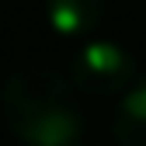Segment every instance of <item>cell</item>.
<instances>
[{
    "mask_svg": "<svg viewBox=\"0 0 146 146\" xmlns=\"http://www.w3.org/2000/svg\"><path fill=\"white\" fill-rule=\"evenodd\" d=\"M7 129L25 146H77L84 132L73 87L49 66L14 70L0 90Z\"/></svg>",
    "mask_w": 146,
    "mask_h": 146,
    "instance_id": "6da1fadb",
    "label": "cell"
},
{
    "mask_svg": "<svg viewBox=\"0 0 146 146\" xmlns=\"http://www.w3.org/2000/svg\"><path fill=\"white\" fill-rule=\"evenodd\" d=\"M132 56L118 42H87L70 59V84L90 98H111L132 80Z\"/></svg>",
    "mask_w": 146,
    "mask_h": 146,
    "instance_id": "7a4b0ae2",
    "label": "cell"
},
{
    "mask_svg": "<svg viewBox=\"0 0 146 146\" xmlns=\"http://www.w3.org/2000/svg\"><path fill=\"white\" fill-rule=\"evenodd\" d=\"M45 14L56 35L63 38H80L101 21L104 0H45Z\"/></svg>",
    "mask_w": 146,
    "mask_h": 146,
    "instance_id": "3957f363",
    "label": "cell"
},
{
    "mask_svg": "<svg viewBox=\"0 0 146 146\" xmlns=\"http://www.w3.org/2000/svg\"><path fill=\"white\" fill-rule=\"evenodd\" d=\"M115 143L118 146H146V84L132 87L115 108Z\"/></svg>",
    "mask_w": 146,
    "mask_h": 146,
    "instance_id": "277c9868",
    "label": "cell"
}]
</instances>
